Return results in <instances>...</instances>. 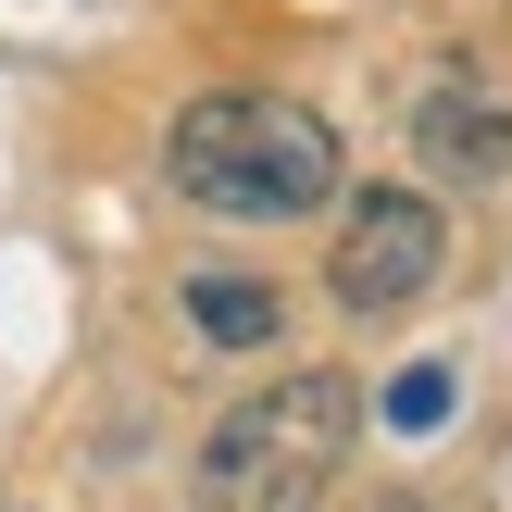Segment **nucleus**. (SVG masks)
Instances as JSON below:
<instances>
[{
  "mask_svg": "<svg viewBox=\"0 0 512 512\" xmlns=\"http://www.w3.org/2000/svg\"><path fill=\"white\" fill-rule=\"evenodd\" d=\"M163 175L200 200V213H238V225H288L338 200V125L313 100H275V88H213L175 113Z\"/></svg>",
  "mask_w": 512,
  "mask_h": 512,
  "instance_id": "obj_1",
  "label": "nucleus"
},
{
  "mask_svg": "<svg viewBox=\"0 0 512 512\" xmlns=\"http://www.w3.org/2000/svg\"><path fill=\"white\" fill-rule=\"evenodd\" d=\"M350 438H363V375H338V363L275 375L200 438V512H313L338 488Z\"/></svg>",
  "mask_w": 512,
  "mask_h": 512,
  "instance_id": "obj_2",
  "label": "nucleus"
},
{
  "mask_svg": "<svg viewBox=\"0 0 512 512\" xmlns=\"http://www.w3.org/2000/svg\"><path fill=\"white\" fill-rule=\"evenodd\" d=\"M438 263H450V225H438V200L425 188H363L338 213V263H325V288H338V313H413L425 288H438Z\"/></svg>",
  "mask_w": 512,
  "mask_h": 512,
  "instance_id": "obj_3",
  "label": "nucleus"
},
{
  "mask_svg": "<svg viewBox=\"0 0 512 512\" xmlns=\"http://www.w3.org/2000/svg\"><path fill=\"white\" fill-rule=\"evenodd\" d=\"M413 150L438 163V188H500V175H512V88H488L475 63L425 75V100H413Z\"/></svg>",
  "mask_w": 512,
  "mask_h": 512,
  "instance_id": "obj_4",
  "label": "nucleus"
},
{
  "mask_svg": "<svg viewBox=\"0 0 512 512\" xmlns=\"http://www.w3.org/2000/svg\"><path fill=\"white\" fill-rule=\"evenodd\" d=\"M188 325H200L213 350H263V338H275V288L213 263V275H188Z\"/></svg>",
  "mask_w": 512,
  "mask_h": 512,
  "instance_id": "obj_5",
  "label": "nucleus"
},
{
  "mask_svg": "<svg viewBox=\"0 0 512 512\" xmlns=\"http://www.w3.org/2000/svg\"><path fill=\"white\" fill-rule=\"evenodd\" d=\"M450 413V363H413V375H388V425H438Z\"/></svg>",
  "mask_w": 512,
  "mask_h": 512,
  "instance_id": "obj_6",
  "label": "nucleus"
},
{
  "mask_svg": "<svg viewBox=\"0 0 512 512\" xmlns=\"http://www.w3.org/2000/svg\"><path fill=\"white\" fill-rule=\"evenodd\" d=\"M363 512H425V500H413V488H375V500H363Z\"/></svg>",
  "mask_w": 512,
  "mask_h": 512,
  "instance_id": "obj_7",
  "label": "nucleus"
}]
</instances>
